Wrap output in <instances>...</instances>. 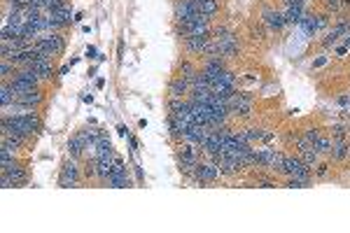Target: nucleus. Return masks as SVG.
<instances>
[{
	"label": "nucleus",
	"instance_id": "obj_15",
	"mask_svg": "<svg viewBox=\"0 0 350 233\" xmlns=\"http://www.w3.org/2000/svg\"><path fill=\"white\" fill-rule=\"evenodd\" d=\"M47 17H52V19H54L56 23H59L61 28H65L68 23L73 21V19H70V10H68V5H63V7H59V10H52L49 14H47Z\"/></svg>",
	"mask_w": 350,
	"mask_h": 233
},
{
	"label": "nucleus",
	"instance_id": "obj_9",
	"mask_svg": "<svg viewBox=\"0 0 350 233\" xmlns=\"http://www.w3.org/2000/svg\"><path fill=\"white\" fill-rule=\"evenodd\" d=\"M86 147H89V145H86L84 136H82V131H77L73 138L68 140V154H70L73 159H77V156H80V154H82Z\"/></svg>",
	"mask_w": 350,
	"mask_h": 233
},
{
	"label": "nucleus",
	"instance_id": "obj_14",
	"mask_svg": "<svg viewBox=\"0 0 350 233\" xmlns=\"http://www.w3.org/2000/svg\"><path fill=\"white\" fill-rule=\"evenodd\" d=\"M283 14H285L287 23H299L301 19H304L306 10H304V5H287V10L283 12Z\"/></svg>",
	"mask_w": 350,
	"mask_h": 233
},
{
	"label": "nucleus",
	"instance_id": "obj_22",
	"mask_svg": "<svg viewBox=\"0 0 350 233\" xmlns=\"http://www.w3.org/2000/svg\"><path fill=\"white\" fill-rule=\"evenodd\" d=\"M17 73V65L7 61V58H2V65H0V75H2V79H12Z\"/></svg>",
	"mask_w": 350,
	"mask_h": 233
},
{
	"label": "nucleus",
	"instance_id": "obj_19",
	"mask_svg": "<svg viewBox=\"0 0 350 233\" xmlns=\"http://www.w3.org/2000/svg\"><path fill=\"white\" fill-rule=\"evenodd\" d=\"M299 26H301V31L306 33V35H313V33H318V17L304 14V19L299 21Z\"/></svg>",
	"mask_w": 350,
	"mask_h": 233
},
{
	"label": "nucleus",
	"instance_id": "obj_35",
	"mask_svg": "<svg viewBox=\"0 0 350 233\" xmlns=\"http://www.w3.org/2000/svg\"><path fill=\"white\" fill-rule=\"evenodd\" d=\"M339 105H343V107L350 105V96H341V98H339Z\"/></svg>",
	"mask_w": 350,
	"mask_h": 233
},
{
	"label": "nucleus",
	"instance_id": "obj_27",
	"mask_svg": "<svg viewBox=\"0 0 350 233\" xmlns=\"http://www.w3.org/2000/svg\"><path fill=\"white\" fill-rule=\"evenodd\" d=\"M325 2V10L327 12H336L343 7V0H322Z\"/></svg>",
	"mask_w": 350,
	"mask_h": 233
},
{
	"label": "nucleus",
	"instance_id": "obj_28",
	"mask_svg": "<svg viewBox=\"0 0 350 233\" xmlns=\"http://www.w3.org/2000/svg\"><path fill=\"white\" fill-rule=\"evenodd\" d=\"M331 136L336 140H343V136H346V126H334L331 128Z\"/></svg>",
	"mask_w": 350,
	"mask_h": 233
},
{
	"label": "nucleus",
	"instance_id": "obj_21",
	"mask_svg": "<svg viewBox=\"0 0 350 233\" xmlns=\"http://www.w3.org/2000/svg\"><path fill=\"white\" fill-rule=\"evenodd\" d=\"M348 154H350V147L343 142V140H339V142L334 145V149H331V156H334L336 161H343Z\"/></svg>",
	"mask_w": 350,
	"mask_h": 233
},
{
	"label": "nucleus",
	"instance_id": "obj_38",
	"mask_svg": "<svg viewBox=\"0 0 350 233\" xmlns=\"http://www.w3.org/2000/svg\"><path fill=\"white\" fill-rule=\"evenodd\" d=\"M346 47L350 49V35H346Z\"/></svg>",
	"mask_w": 350,
	"mask_h": 233
},
{
	"label": "nucleus",
	"instance_id": "obj_37",
	"mask_svg": "<svg viewBox=\"0 0 350 233\" xmlns=\"http://www.w3.org/2000/svg\"><path fill=\"white\" fill-rule=\"evenodd\" d=\"M119 136H128V128L126 126H119Z\"/></svg>",
	"mask_w": 350,
	"mask_h": 233
},
{
	"label": "nucleus",
	"instance_id": "obj_24",
	"mask_svg": "<svg viewBox=\"0 0 350 233\" xmlns=\"http://www.w3.org/2000/svg\"><path fill=\"white\" fill-rule=\"evenodd\" d=\"M318 138H320V128L313 126V128H306V131H304V138H301V140H304V142H308V145H315V140H318Z\"/></svg>",
	"mask_w": 350,
	"mask_h": 233
},
{
	"label": "nucleus",
	"instance_id": "obj_26",
	"mask_svg": "<svg viewBox=\"0 0 350 233\" xmlns=\"http://www.w3.org/2000/svg\"><path fill=\"white\" fill-rule=\"evenodd\" d=\"M310 184V180H299V177H289L287 180V189H304V187H308Z\"/></svg>",
	"mask_w": 350,
	"mask_h": 233
},
{
	"label": "nucleus",
	"instance_id": "obj_20",
	"mask_svg": "<svg viewBox=\"0 0 350 233\" xmlns=\"http://www.w3.org/2000/svg\"><path fill=\"white\" fill-rule=\"evenodd\" d=\"M313 147L318 149L320 154H331V149H334V140L329 138V136H320L318 140H315V145Z\"/></svg>",
	"mask_w": 350,
	"mask_h": 233
},
{
	"label": "nucleus",
	"instance_id": "obj_25",
	"mask_svg": "<svg viewBox=\"0 0 350 233\" xmlns=\"http://www.w3.org/2000/svg\"><path fill=\"white\" fill-rule=\"evenodd\" d=\"M180 75L185 77V79H189V77H194V75H196V68H194L189 61H182V63H180Z\"/></svg>",
	"mask_w": 350,
	"mask_h": 233
},
{
	"label": "nucleus",
	"instance_id": "obj_11",
	"mask_svg": "<svg viewBox=\"0 0 350 233\" xmlns=\"http://www.w3.org/2000/svg\"><path fill=\"white\" fill-rule=\"evenodd\" d=\"M44 100V96L40 89H33V91H26V94H17V103H21V105H28V107H35L40 105Z\"/></svg>",
	"mask_w": 350,
	"mask_h": 233
},
{
	"label": "nucleus",
	"instance_id": "obj_17",
	"mask_svg": "<svg viewBox=\"0 0 350 233\" xmlns=\"http://www.w3.org/2000/svg\"><path fill=\"white\" fill-rule=\"evenodd\" d=\"M299 159L304 161L306 166H310V168H313V166H318V161H320V152H318L315 147L301 149V152H299Z\"/></svg>",
	"mask_w": 350,
	"mask_h": 233
},
{
	"label": "nucleus",
	"instance_id": "obj_34",
	"mask_svg": "<svg viewBox=\"0 0 350 233\" xmlns=\"http://www.w3.org/2000/svg\"><path fill=\"white\" fill-rule=\"evenodd\" d=\"M327 63V56H320L318 61H313V68H320V65H325Z\"/></svg>",
	"mask_w": 350,
	"mask_h": 233
},
{
	"label": "nucleus",
	"instance_id": "obj_10",
	"mask_svg": "<svg viewBox=\"0 0 350 233\" xmlns=\"http://www.w3.org/2000/svg\"><path fill=\"white\" fill-rule=\"evenodd\" d=\"M264 23L271 28V31H280L285 26V14L283 12H276V10H264Z\"/></svg>",
	"mask_w": 350,
	"mask_h": 233
},
{
	"label": "nucleus",
	"instance_id": "obj_8",
	"mask_svg": "<svg viewBox=\"0 0 350 233\" xmlns=\"http://www.w3.org/2000/svg\"><path fill=\"white\" fill-rule=\"evenodd\" d=\"M189 91H191V86H189V82H187L182 75H178L175 79H170L168 98H185V94H189Z\"/></svg>",
	"mask_w": 350,
	"mask_h": 233
},
{
	"label": "nucleus",
	"instance_id": "obj_32",
	"mask_svg": "<svg viewBox=\"0 0 350 233\" xmlns=\"http://www.w3.org/2000/svg\"><path fill=\"white\" fill-rule=\"evenodd\" d=\"M327 23H329V17H327V14H320V17H318V31H320V28H325Z\"/></svg>",
	"mask_w": 350,
	"mask_h": 233
},
{
	"label": "nucleus",
	"instance_id": "obj_36",
	"mask_svg": "<svg viewBox=\"0 0 350 233\" xmlns=\"http://www.w3.org/2000/svg\"><path fill=\"white\" fill-rule=\"evenodd\" d=\"M86 56H89V58H98V54H96L94 47H89V49H86Z\"/></svg>",
	"mask_w": 350,
	"mask_h": 233
},
{
	"label": "nucleus",
	"instance_id": "obj_4",
	"mask_svg": "<svg viewBox=\"0 0 350 233\" xmlns=\"http://www.w3.org/2000/svg\"><path fill=\"white\" fill-rule=\"evenodd\" d=\"M220 175H222V173H220V168H217L215 163H206V161H201V163L196 166V170H194L191 177L203 184V182H215Z\"/></svg>",
	"mask_w": 350,
	"mask_h": 233
},
{
	"label": "nucleus",
	"instance_id": "obj_5",
	"mask_svg": "<svg viewBox=\"0 0 350 233\" xmlns=\"http://www.w3.org/2000/svg\"><path fill=\"white\" fill-rule=\"evenodd\" d=\"M341 35H350V19H343L341 23H336V26H334V28H331V31L325 35V40H322V47H325V49H327V47H334Z\"/></svg>",
	"mask_w": 350,
	"mask_h": 233
},
{
	"label": "nucleus",
	"instance_id": "obj_16",
	"mask_svg": "<svg viewBox=\"0 0 350 233\" xmlns=\"http://www.w3.org/2000/svg\"><path fill=\"white\" fill-rule=\"evenodd\" d=\"M23 145H26V138H21V136H2V149H10L17 154Z\"/></svg>",
	"mask_w": 350,
	"mask_h": 233
},
{
	"label": "nucleus",
	"instance_id": "obj_13",
	"mask_svg": "<svg viewBox=\"0 0 350 233\" xmlns=\"http://www.w3.org/2000/svg\"><path fill=\"white\" fill-rule=\"evenodd\" d=\"M194 2H196V10L206 17H215L220 12V0H194Z\"/></svg>",
	"mask_w": 350,
	"mask_h": 233
},
{
	"label": "nucleus",
	"instance_id": "obj_33",
	"mask_svg": "<svg viewBox=\"0 0 350 233\" xmlns=\"http://www.w3.org/2000/svg\"><path fill=\"white\" fill-rule=\"evenodd\" d=\"M250 35H252V40H262L264 33H262V28H255V26H252V28H250Z\"/></svg>",
	"mask_w": 350,
	"mask_h": 233
},
{
	"label": "nucleus",
	"instance_id": "obj_1",
	"mask_svg": "<svg viewBox=\"0 0 350 233\" xmlns=\"http://www.w3.org/2000/svg\"><path fill=\"white\" fill-rule=\"evenodd\" d=\"M38 47H42V49H49L54 56H61L65 49V38L61 31H54V33H42V35H38V40H35Z\"/></svg>",
	"mask_w": 350,
	"mask_h": 233
},
{
	"label": "nucleus",
	"instance_id": "obj_29",
	"mask_svg": "<svg viewBox=\"0 0 350 233\" xmlns=\"http://www.w3.org/2000/svg\"><path fill=\"white\" fill-rule=\"evenodd\" d=\"M315 168H318V170H315V173H318V177H325V175L329 173V166H327V163H318Z\"/></svg>",
	"mask_w": 350,
	"mask_h": 233
},
{
	"label": "nucleus",
	"instance_id": "obj_31",
	"mask_svg": "<svg viewBox=\"0 0 350 233\" xmlns=\"http://www.w3.org/2000/svg\"><path fill=\"white\" fill-rule=\"evenodd\" d=\"M257 184H259L262 189H273V187H276V182H271V180H257Z\"/></svg>",
	"mask_w": 350,
	"mask_h": 233
},
{
	"label": "nucleus",
	"instance_id": "obj_2",
	"mask_svg": "<svg viewBox=\"0 0 350 233\" xmlns=\"http://www.w3.org/2000/svg\"><path fill=\"white\" fill-rule=\"evenodd\" d=\"M310 166H306L299 156H285V163H283V175L287 177H299V180H310Z\"/></svg>",
	"mask_w": 350,
	"mask_h": 233
},
{
	"label": "nucleus",
	"instance_id": "obj_12",
	"mask_svg": "<svg viewBox=\"0 0 350 233\" xmlns=\"http://www.w3.org/2000/svg\"><path fill=\"white\" fill-rule=\"evenodd\" d=\"M28 68H33L35 73L40 75V79H52L54 75H56V70H54V63H52V61H35V63L28 65Z\"/></svg>",
	"mask_w": 350,
	"mask_h": 233
},
{
	"label": "nucleus",
	"instance_id": "obj_7",
	"mask_svg": "<svg viewBox=\"0 0 350 233\" xmlns=\"http://www.w3.org/2000/svg\"><path fill=\"white\" fill-rule=\"evenodd\" d=\"M210 40H212L210 33H206V35H191V38H185V47H187L189 54H203Z\"/></svg>",
	"mask_w": 350,
	"mask_h": 233
},
{
	"label": "nucleus",
	"instance_id": "obj_3",
	"mask_svg": "<svg viewBox=\"0 0 350 233\" xmlns=\"http://www.w3.org/2000/svg\"><path fill=\"white\" fill-rule=\"evenodd\" d=\"M77 182H80V166H77V161L70 156V161H65L63 168H61L59 187H61V189H68V187H77Z\"/></svg>",
	"mask_w": 350,
	"mask_h": 233
},
{
	"label": "nucleus",
	"instance_id": "obj_30",
	"mask_svg": "<svg viewBox=\"0 0 350 233\" xmlns=\"http://www.w3.org/2000/svg\"><path fill=\"white\" fill-rule=\"evenodd\" d=\"M0 184H2V189H12V187H14V182H12L7 175H2V177H0Z\"/></svg>",
	"mask_w": 350,
	"mask_h": 233
},
{
	"label": "nucleus",
	"instance_id": "obj_23",
	"mask_svg": "<svg viewBox=\"0 0 350 233\" xmlns=\"http://www.w3.org/2000/svg\"><path fill=\"white\" fill-rule=\"evenodd\" d=\"M241 136H243V140H245V142H252V140L264 138L262 128H245V131H241Z\"/></svg>",
	"mask_w": 350,
	"mask_h": 233
},
{
	"label": "nucleus",
	"instance_id": "obj_18",
	"mask_svg": "<svg viewBox=\"0 0 350 233\" xmlns=\"http://www.w3.org/2000/svg\"><path fill=\"white\" fill-rule=\"evenodd\" d=\"M110 173H112V161H101V159H96V177H98V180H101V182H107Z\"/></svg>",
	"mask_w": 350,
	"mask_h": 233
},
{
	"label": "nucleus",
	"instance_id": "obj_6",
	"mask_svg": "<svg viewBox=\"0 0 350 233\" xmlns=\"http://www.w3.org/2000/svg\"><path fill=\"white\" fill-rule=\"evenodd\" d=\"M2 175H7L12 182H14V187H23V184H28V170L19 166V163H12L7 168H2Z\"/></svg>",
	"mask_w": 350,
	"mask_h": 233
}]
</instances>
